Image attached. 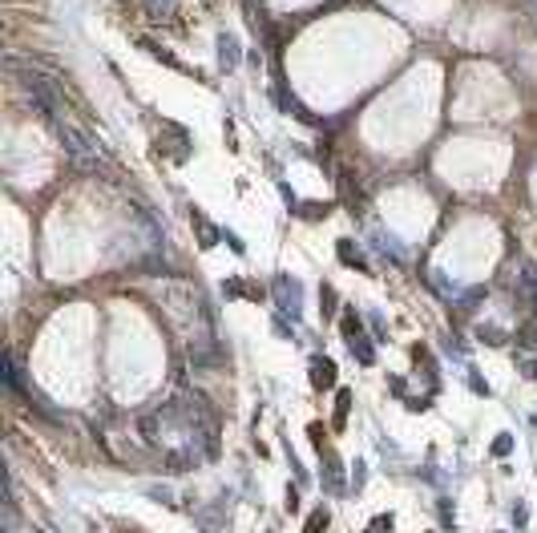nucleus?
Here are the masks:
<instances>
[{"label":"nucleus","mask_w":537,"mask_h":533,"mask_svg":"<svg viewBox=\"0 0 537 533\" xmlns=\"http://www.w3.org/2000/svg\"><path fill=\"white\" fill-rule=\"evenodd\" d=\"M8 69H17V81L25 85V89H29V97H33L37 110L45 113V117H53V121H57V105H61V93L53 89L49 81H45V73H41V69H29V65L20 61V57H8Z\"/></svg>","instance_id":"nucleus-1"},{"label":"nucleus","mask_w":537,"mask_h":533,"mask_svg":"<svg viewBox=\"0 0 537 533\" xmlns=\"http://www.w3.org/2000/svg\"><path fill=\"white\" fill-rule=\"evenodd\" d=\"M57 133H61V145L69 150V158L77 162L81 170H98V150H93V145L85 142V138L77 133V129H73V126H65V121H57Z\"/></svg>","instance_id":"nucleus-2"},{"label":"nucleus","mask_w":537,"mask_h":533,"mask_svg":"<svg viewBox=\"0 0 537 533\" xmlns=\"http://www.w3.org/2000/svg\"><path fill=\"white\" fill-rule=\"evenodd\" d=\"M299 295H303V291H299V283H295V279H287V275H279L275 279V303H279V311H283V315H299Z\"/></svg>","instance_id":"nucleus-3"},{"label":"nucleus","mask_w":537,"mask_h":533,"mask_svg":"<svg viewBox=\"0 0 537 533\" xmlns=\"http://www.w3.org/2000/svg\"><path fill=\"white\" fill-rule=\"evenodd\" d=\"M307 376H311V384H315V388H331V384H336V360H327V355H311Z\"/></svg>","instance_id":"nucleus-4"},{"label":"nucleus","mask_w":537,"mask_h":533,"mask_svg":"<svg viewBox=\"0 0 537 533\" xmlns=\"http://www.w3.org/2000/svg\"><path fill=\"white\" fill-rule=\"evenodd\" d=\"M239 57H243V53H239V41L223 32V37H218V61H223V69L234 73V69H239Z\"/></svg>","instance_id":"nucleus-5"},{"label":"nucleus","mask_w":537,"mask_h":533,"mask_svg":"<svg viewBox=\"0 0 537 533\" xmlns=\"http://www.w3.org/2000/svg\"><path fill=\"white\" fill-rule=\"evenodd\" d=\"M347 412H352V392L340 388V392H336V412H331V428H336V433L347 424Z\"/></svg>","instance_id":"nucleus-6"},{"label":"nucleus","mask_w":537,"mask_h":533,"mask_svg":"<svg viewBox=\"0 0 537 533\" xmlns=\"http://www.w3.org/2000/svg\"><path fill=\"white\" fill-rule=\"evenodd\" d=\"M336 255H340L347 267H359V271H368V263H364V255L356 251V242H352V239H340V242H336Z\"/></svg>","instance_id":"nucleus-7"},{"label":"nucleus","mask_w":537,"mask_h":533,"mask_svg":"<svg viewBox=\"0 0 537 533\" xmlns=\"http://www.w3.org/2000/svg\"><path fill=\"white\" fill-rule=\"evenodd\" d=\"M340 327H343V339H347V343H352V339H356V336H364V323H359V315H356V311H352V307L343 311Z\"/></svg>","instance_id":"nucleus-8"},{"label":"nucleus","mask_w":537,"mask_h":533,"mask_svg":"<svg viewBox=\"0 0 537 533\" xmlns=\"http://www.w3.org/2000/svg\"><path fill=\"white\" fill-rule=\"evenodd\" d=\"M347 348H352V352L364 360V364H376V348H372V339H368V336H356L352 343H347Z\"/></svg>","instance_id":"nucleus-9"},{"label":"nucleus","mask_w":537,"mask_h":533,"mask_svg":"<svg viewBox=\"0 0 537 533\" xmlns=\"http://www.w3.org/2000/svg\"><path fill=\"white\" fill-rule=\"evenodd\" d=\"M4 533H25V529H20V513H17V501H4Z\"/></svg>","instance_id":"nucleus-10"},{"label":"nucleus","mask_w":537,"mask_h":533,"mask_svg":"<svg viewBox=\"0 0 537 533\" xmlns=\"http://www.w3.org/2000/svg\"><path fill=\"white\" fill-rule=\"evenodd\" d=\"M327 529V509H315V513L307 517V525H303V533H324Z\"/></svg>","instance_id":"nucleus-11"},{"label":"nucleus","mask_w":537,"mask_h":533,"mask_svg":"<svg viewBox=\"0 0 537 533\" xmlns=\"http://www.w3.org/2000/svg\"><path fill=\"white\" fill-rule=\"evenodd\" d=\"M194 223H198V230H202V246H214V242H218V230H214L202 214H194Z\"/></svg>","instance_id":"nucleus-12"},{"label":"nucleus","mask_w":537,"mask_h":533,"mask_svg":"<svg viewBox=\"0 0 537 533\" xmlns=\"http://www.w3.org/2000/svg\"><path fill=\"white\" fill-rule=\"evenodd\" d=\"M319 307H324V315H336V291L331 287H319Z\"/></svg>","instance_id":"nucleus-13"},{"label":"nucleus","mask_w":537,"mask_h":533,"mask_svg":"<svg viewBox=\"0 0 537 533\" xmlns=\"http://www.w3.org/2000/svg\"><path fill=\"white\" fill-rule=\"evenodd\" d=\"M509 452H513V436L505 433V436H497V440H493V456H509Z\"/></svg>","instance_id":"nucleus-14"},{"label":"nucleus","mask_w":537,"mask_h":533,"mask_svg":"<svg viewBox=\"0 0 537 533\" xmlns=\"http://www.w3.org/2000/svg\"><path fill=\"white\" fill-rule=\"evenodd\" d=\"M368 533H392V513L372 517V529H368Z\"/></svg>","instance_id":"nucleus-15"},{"label":"nucleus","mask_w":537,"mask_h":533,"mask_svg":"<svg viewBox=\"0 0 537 533\" xmlns=\"http://www.w3.org/2000/svg\"><path fill=\"white\" fill-rule=\"evenodd\" d=\"M307 433H311V445H315V449L324 452V424H311Z\"/></svg>","instance_id":"nucleus-16"},{"label":"nucleus","mask_w":537,"mask_h":533,"mask_svg":"<svg viewBox=\"0 0 537 533\" xmlns=\"http://www.w3.org/2000/svg\"><path fill=\"white\" fill-rule=\"evenodd\" d=\"M223 291H227V295H246V283H243V279H230Z\"/></svg>","instance_id":"nucleus-17"},{"label":"nucleus","mask_w":537,"mask_h":533,"mask_svg":"<svg viewBox=\"0 0 537 533\" xmlns=\"http://www.w3.org/2000/svg\"><path fill=\"white\" fill-rule=\"evenodd\" d=\"M529 4H533V8H537V0H529Z\"/></svg>","instance_id":"nucleus-18"}]
</instances>
